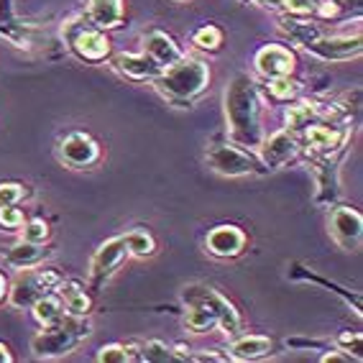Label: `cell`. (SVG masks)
Segmentation results:
<instances>
[{
	"label": "cell",
	"instance_id": "6da1fadb",
	"mask_svg": "<svg viewBox=\"0 0 363 363\" xmlns=\"http://www.w3.org/2000/svg\"><path fill=\"white\" fill-rule=\"evenodd\" d=\"M228 141L256 151L264 141V98L248 72H235L223 92Z\"/></svg>",
	"mask_w": 363,
	"mask_h": 363
},
{
	"label": "cell",
	"instance_id": "7a4b0ae2",
	"mask_svg": "<svg viewBox=\"0 0 363 363\" xmlns=\"http://www.w3.org/2000/svg\"><path fill=\"white\" fill-rule=\"evenodd\" d=\"M210 77H213V72H210L208 62L184 54L174 65L164 67L162 74L154 79V87L169 105L189 108V105H195L200 95L208 92Z\"/></svg>",
	"mask_w": 363,
	"mask_h": 363
},
{
	"label": "cell",
	"instance_id": "3957f363",
	"mask_svg": "<svg viewBox=\"0 0 363 363\" xmlns=\"http://www.w3.org/2000/svg\"><path fill=\"white\" fill-rule=\"evenodd\" d=\"M90 323L84 318L65 315L57 325H49L39 335L31 337V356L41 358V361L65 358L82 343L84 337H90Z\"/></svg>",
	"mask_w": 363,
	"mask_h": 363
},
{
	"label": "cell",
	"instance_id": "277c9868",
	"mask_svg": "<svg viewBox=\"0 0 363 363\" xmlns=\"http://www.w3.org/2000/svg\"><path fill=\"white\" fill-rule=\"evenodd\" d=\"M205 164L210 172L220 177H261L269 174V169L251 149H243L228 138H215L205 151Z\"/></svg>",
	"mask_w": 363,
	"mask_h": 363
},
{
	"label": "cell",
	"instance_id": "5b68a950",
	"mask_svg": "<svg viewBox=\"0 0 363 363\" xmlns=\"http://www.w3.org/2000/svg\"><path fill=\"white\" fill-rule=\"evenodd\" d=\"M65 281V274L57 272L54 266H33V269H21V274L8 286V305L26 310L39 297L49 292H57V286Z\"/></svg>",
	"mask_w": 363,
	"mask_h": 363
},
{
	"label": "cell",
	"instance_id": "8992f818",
	"mask_svg": "<svg viewBox=\"0 0 363 363\" xmlns=\"http://www.w3.org/2000/svg\"><path fill=\"white\" fill-rule=\"evenodd\" d=\"M65 39L69 52L74 54L82 62H90V65H98L111 57V39L103 28L92 26L87 16L82 18H72L65 23Z\"/></svg>",
	"mask_w": 363,
	"mask_h": 363
},
{
	"label": "cell",
	"instance_id": "52a82bcc",
	"mask_svg": "<svg viewBox=\"0 0 363 363\" xmlns=\"http://www.w3.org/2000/svg\"><path fill=\"white\" fill-rule=\"evenodd\" d=\"M179 299H182V305H208L210 310L218 315V328L223 330V335H228V337L240 335L243 323H240L238 310H235L233 302H230L228 297H223L215 286L187 284V286H182Z\"/></svg>",
	"mask_w": 363,
	"mask_h": 363
},
{
	"label": "cell",
	"instance_id": "ba28073f",
	"mask_svg": "<svg viewBox=\"0 0 363 363\" xmlns=\"http://www.w3.org/2000/svg\"><path fill=\"white\" fill-rule=\"evenodd\" d=\"M302 49L320 62H350V59L361 57L363 52L361 28H356L353 33H335V36L320 31L315 39L302 44Z\"/></svg>",
	"mask_w": 363,
	"mask_h": 363
},
{
	"label": "cell",
	"instance_id": "9c48e42d",
	"mask_svg": "<svg viewBox=\"0 0 363 363\" xmlns=\"http://www.w3.org/2000/svg\"><path fill=\"white\" fill-rule=\"evenodd\" d=\"M57 156L69 169H92L103 159V149L87 130H69L67 136L59 138Z\"/></svg>",
	"mask_w": 363,
	"mask_h": 363
},
{
	"label": "cell",
	"instance_id": "30bf717a",
	"mask_svg": "<svg viewBox=\"0 0 363 363\" xmlns=\"http://www.w3.org/2000/svg\"><path fill=\"white\" fill-rule=\"evenodd\" d=\"M128 256L130 253H128V246H125V235H113V238L103 240L98 246V251L92 253V259H90L92 289H100V286L121 269V264H123Z\"/></svg>",
	"mask_w": 363,
	"mask_h": 363
},
{
	"label": "cell",
	"instance_id": "8fae6325",
	"mask_svg": "<svg viewBox=\"0 0 363 363\" xmlns=\"http://www.w3.org/2000/svg\"><path fill=\"white\" fill-rule=\"evenodd\" d=\"M328 230L343 251H358L363 238V215L350 205H333L328 215Z\"/></svg>",
	"mask_w": 363,
	"mask_h": 363
},
{
	"label": "cell",
	"instance_id": "7c38bea8",
	"mask_svg": "<svg viewBox=\"0 0 363 363\" xmlns=\"http://www.w3.org/2000/svg\"><path fill=\"white\" fill-rule=\"evenodd\" d=\"M302 133H305L307 149L318 156L340 154V151H345L350 146L348 143L350 125L340 123V121H335V123H323V121H318V123H312L310 128L302 130Z\"/></svg>",
	"mask_w": 363,
	"mask_h": 363
},
{
	"label": "cell",
	"instance_id": "4fadbf2b",
	"mask_svg": "<svg viewBox=\"0 0 363 363\" xmlns=\"http://www.w3.org/2000/svg\"><path fill=\"white\" fill-rule=\"evenodd\" d=\"M256 154H259V159L264 162V167L269 172L272 169H281L299 154V138L292 130H277V133H272V136L259 143Z\"/></svg>",
	"mask_w": 363,
	"mask_h": 363
},
{
	"label": "cell",
	"instance_id": "5bb4252c",
	"mask_svg": "<svg viewBox=\"0 0 363 363\" xmlns=\"http://www.w3.org/2000/svg\"><path fill=\"white\" fill-rule=\"evenodd\" d=\"M253 67L261 77L272 79V77H284V74H294V67H297V57L289 46L281 44H266L261 46L256 57H253Z\"/></svg>",
	"mask_w": 363,
	"mask_h": 363
},
{
	"label": "cell",
	"instance_id": "9a60e30c",
	"mask_svg": "<svg viewBox=\"0 0 363 363\" xmlns=\"http://www.w3.org/2000/svg\"><path fill=\"white\" fill-rule=\"evenodd\" d=\"M246 233L238 225H215L205 235V248L215 259H235L246 251Z\"/></svg>",
	"mask_w": 363,
	"mask_h": 363
},
{
	"label": "cell",
	"instance_id": "2e32d148",
	"mask_svg": "<svg viewBox=\"0 0 363 363\" xmlns=\"http://www.w3.org/2000/svg\"><path fill=\"white\" fill-rule=\"evenodd\" d=\"M111 65L118 74H123L125 79H133V82H154L162 74V67L156 65L146 52H121L111 59Z\"/></svg>",
	"mask_w": 363,
	"mask_h": 363
},
{
	"label": "cell",
	"instance_id": "e0dca14e",
	"mask_svg": "<svg viewBox=\"0 0 363 363\" xmlns=\"http://www.w3.org/2000/svg\"><path fill=\"white\" fill-rule=\"evenodd\" d=\"M335 156L337 154L330 156L312 154L310 159L312 169H315V177H318V197H315L318 205H335L337 195H340V182H337V169L340 167L335 164Z\"/></svg>",
	"mask_w": 363,
	"mask_h": 363
},
{
	"label": "cell",
	"instance_id": "ac0fdd59",
	"mask_svg": "<svg viewBox=\"0 0 363 363\" xmlns=\"http://www.w3.org/2000/svg\"><path fill=\"white\" fill-rule=\"evenodd\" d=\"M277 353V343L269 335H235L225 356L230 361L238 363H251V361H264V358Z\"/></svg>",
	"mask_w": 363,
	"mask_h": 363
},
{
	"label": "cell",
	"instance_id": "d6986e66",
	"mask_svg": "<svg viewBox=\"0 0 363 363\" xmlns=\"http://www.w3.org/2000/svg\"><path fill=\"white\" fill-rule=\"evenodd\" d=\"M141 41H143V52L149 54L162 69L169 65H174L179 57H184L182 46L174 41V36L162 31V28H149V31H143Z\"/></svg>",
	"mask_w": 363,
	"mask_h": 363
},
{
	"label": "cell",
	"instance_id": "ffe728a7",
	"mask_svg": "<svg viewBox=\"0 0 363 363\" xmlns=\"http://www.w3.org/2000/svg\"><path fill=\"white\" fill-rule=\"evenodd\" d=\"M49 256H52V248H44V243H28V240H23V238L3 251V261H6L11 269H18V272L21 269L41 266Z\"/></svg>",
	"mask_w": 363,
	"mask_h": 363
},
{
	"label": "cell",
	"instance_id": "44dd1931",
	"mask_svg": "<svg viewBox=\"0 0 363 363\" xmlns=\"http://www.w3.org/2000/svg\"><path fill=\"white\" fill-rule=\"evenodd\" d=\"M87 21L92 26L113 31V28L123 26L125 18V0H87Z\"/></svg>",
	"mask_w": 363,
	"mask_h": 363
},
{
	"label": "cell",
	"instance_id": "7402d4cb",
	"mask_svg": "<svg viewBox=\"0 0 363 363\" xmlns=\"http://www.w3.org/2000/svg\"><path fill=\"white\" fill-rule=\"evenodd\" d=\"M57 294H59V299H62V305H65L67 315H72V318H87V315H90L92 299L79 281H74V279L67 281L65 279L57 286Z\"/></svg>",
	"mask_w": 363,
	"mask_h": 363
},
{
	"label": "cell",
	"instance_id": "603a6c76",
	"mask_svg": "<svg viewBox=\"0 0 363 363\" xmlns=\"http://www.w3.org/2000/svg\"><path fill=\"white\" fill-rule=\"evenodd\" d=\"M325 111L320 108V103H312V100H299V103L289 105L286 108V130H292V133H302L307 130L312 123H318L323 121Z\"/></svg>",
	"mask_w": 363,
	"mask_h": 363
},
{
	"label": "cell",
	"instance_id": "cb8c5ba5",
	"mask_svg": "<svg viewBox=\"0 0 363 363\" xmlns=\"http://www.w3.org/2000/svg\"><path fill=\"white\" fill-rule=\"evenodd\" d=\"M289 277H292V279L312 281V284L325 286L328 292H335L337 297L343 299L345 305L353 307V312H356L358 318H361V310H363V305H361V294H353V292H350V289H343V286L335 284V281H328V279H325V277H318V274L307 272V269H302V266H299V264H294V266H292V272H289Z\"/></svg>",
	"mask_w": 363,
	"mask_h": 363
},
{
	"label": "cell",
	"instance_id": "d4e9b609",
	"mask_svg": "<svg viewBox=\"0 0 363 363\" xmlns=\"http://www.w3.org/2000/svg\"><path fill=\"white\" fill-rule=\"evenodd\" d=\"M136 348V361H149V363H172V361H187L184 353H179V348L162 343V340H146Z\"/></svg>",
	"mask_w": 363,
	"mask_h": 363
},
{
	"label": "cell",
	"instance_id": "484cf974",
	"mask_svg": "<svg viewBox=\"0 0 363 363\" xmlns=\"http://www.w3.org/2000/svg\"><path fill=\"white\" fill-rule=\"evenodd\" d=\"M33 312V320L41 325V328H49V325H57L59 320L65 318V305H62V299H59L57 292H49L44 297H39L36 302L31 305Z\"/></svg>",
	"mask_w": 363,
	"mask_h": 363
},
{
	"label": "cell",
	"instance_id": "4316f807",
	"mask_svg": "<svg viewBox=\"0 0 363 363\" xmlns=\"http://www.w3.org/2000/svg\"><path fill=\"white\" fill-rule=\"evenodd\" d=\"M187 315H184V328L195 335H205L218 328V315L210 310L208 305H184Z\"/></svg>",
	"mask_w": 363,
	"mask_h": 363
},
{
	"label": "cell",
	"instance_id": "83f0119b",
	"mask_svg": "<svg viewBox=\"0 0 363 363\" xmlns=\"http://www.w3.org/2000/svg\"><path fill=\"white\" fill-rule=\"evenodd\" d=\"M192 46L205 54H218L223 49V28L215 23H202L192 31Z\"/></svg>",
	"mask_w": 363,
	"mask_h": 363
},
{
	"label": "cell",
	"instance_id": "f1b7e54d",
	"mask_svg": "<svg viewBox=\"0 0 363 363\" xmlns=\"http://www.w3.org/2000/svg\"><path fill=\"white\" fill-rule=\"evenodd\" d=\"M123 235H125V246H128L130 256H136V259H149V256H154L156 240L146 228H133V230H128V233H123Z\"/></svg>",
	"mask_w": 363,
	"mask_h": 363
},
{
	"label": "cell",
	"instance_id": "f546056e",
	"mask_svg": "<svg viewBox=\"0 0 363 363\" xmlns=\"http://www.w3.org/2000/svg\"><path fill=\"white\" fill-rule=\"evenodd\" d=\"M266 90L272 92L274 100H294L302 92V82L294 79L292 74H284V77H272Z\"/></svg>",
	"mask_w": 363,
	"mask_h": 363
},
{
	"label": "cell",
	"instance_id": "4dcf8cb0",
	"mask_svg": "<svg viewBox=\"0 0 363 363\" xmlns=\"http://www.w3.org/2000/svg\"><path fill=\"white\" fill-rule=\"evenodd\" d=\"M100 363H128L136 361V348L125 343H108L98 350Z\"/></svg>",
	"mask_w": 363,
	"mask_h": 363
},
{
	"label": "cell",
	"instance_id": "1f68e13d",
	"mask_svg": "<svg viewBox=\"0 0 363 363\" xmlns=\"http://www.w3.org/2000/svg\"><path fill=\"white\" fill-rule=\"evenodd\" d=\"M23 240L28 243H46L49 240V223L44 218H31V220L23 223Z\"/></svg>",
	"mask_w": 363,
	"mask_h": 363
},
{
	"label": "cell",
	"instance_id": "d6a6232c",
	"mask_svg": "<svg viewBox=\"0 0 363 363\" xmlns=\"http://www.w3.org/2000/svg\"><path fill=\"white\" fill-rule=\"evenodd\" d=\"M26 187L18 184V182H0V208L18 205V202L26 200Z\"/></svg>",
	"mask_w": 363,
	"mask_h": 363
},
{
	"label": "cell",
	"instance_id": "836d02e7",
	"mask_svg": "<svg viewBox=\"0 0 363 363\" xmlns=\"http://www.w3.org/2000/svg\"><path fill=\"white\" fill-rule=\"evenodd\" d=\"M23 223H26V215L21 208H16V205L0 208V230H21Z\"/></svg>",
	"mask_w": 363,
	"mask_h": 363
},
{
	"label": "cell",
	"instance_id": "e575fe53",
	"mask_svg": "<svg viewBox=\"0 0 363 363\" xmlns=\"http://www.w3.org/2000/svg\"><path fill=\"white\" fill-rule=\"evenodd\" d=\"M335 348L345 350V353H350V356H356L358 361H363V356H361L363 335L361 333H340V335L335 337Z\"/></svg>",
	"mask_w": 363,
	"mask_h": 363
},
{
	"label": "cell",
	"instance_id": "d590c367",
	"mask_svg": "<svg viewBox=\"0 0 363 363\" xmlns=\"http://www.w3.org/2000/svg\"><path fill=\"white\" fill-rule=\"evenodd\" d=\"M320 361L323 363H361L356 356H350V353H345V350H340V348H330L328 353L320 356Z\"/></svg>",
	"mask_w": 363,
	"mask_h": 363
},
{
	"label": "cell",
	"instance_id": "8d00e7d4",
	"mask_svg": "<svg viewBox=\"0 0 363 363\" xmlns=\"http://www.w3.org/2000/svg\"><path fill=\"white\" fill-rule=\"evenodd\" d=\"M13 361V353H11V348H8L6 343H0V363H11Z\"/></svg>",
	"mask_w": 363,
	"mask_h": 363
},
{
	"label": "cell",
	"instance_id": "74e56055",
	"mask_svg": "<svg viewBox=\"0 0 363 363\" xmlns=\"http://www.w3.org/2000/svg\"><path fill=\"white\" fill-rule=\"evenodd\" d=\"M6 294H8V281H6V277L0 274V302L6 299Z\"/></svg>",
	"mask_w": 363,
	"mask_h": 363
},
{
	"label": "cell",
	"instance_id": "f35d334b",
	"mask_svg": "<svg viewBox=\"0 0 363 363\" xmlns=\"http://www.w3.org/2000/svg\"><path fill=\"white\" fill-rule=\"evenodd\" d=\"M174 3H189V0H174Z\"/></svg>",
	"mask_w": 363,
	"mask_h": 363
}]
</instances>
